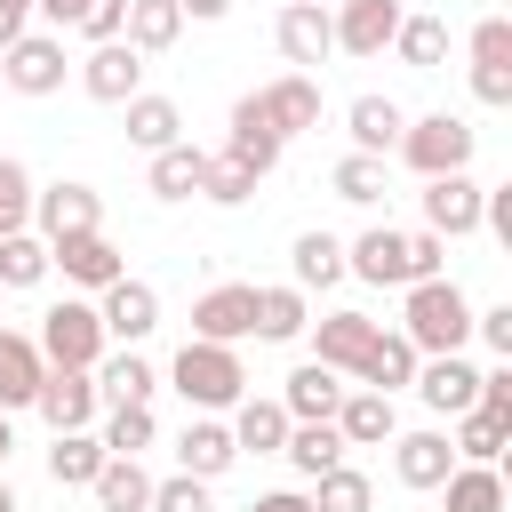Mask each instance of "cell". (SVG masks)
<instances>
[{
    "instance_id": "cell-37",
    "label": "cell",
    "mask_w": 512,
    "mask_h": 512,
    "mask_svg": "<svg viewBox=\"0 0 512 512\" xmlns=\"http://www.w3.org/2000/svg\"><path fill=\"white\" fill-rule=\"evenodd\" d=\"M280 456L304 472V480H320V472H336L352 448H344V432L336 424H288V440H280Z\"/></svg>"
},
{
    "instance_id": "cell-10",
    "label": "cell",
    "mask_w": 512,
    "mask_h": 512,
    "mask_svg": "<svg viewBox=\"0 0 512 512\" xmlns=\"http://www.w3.org/2000/svg\"><path fill=\"white\" fill-rule=\"evenodd\" d=\"M72 80H80V96H96V104H128V96H144V56H136L128 40H104V48H88V56L72 64Z\"/></svg>"
},
{
    "instance_id": "cell-36",
    "label": "cell",
    "mask_w": 512,
    "mask_h": 512,
    "mask_svg": "<svg viewBox=\"0 0 512 512\" xmlns=\"http://www.w3.org/2000/svg\"><path fill=\"white\" fill-rule=\"evenodd\" d=\"M448 448H456V464H496V456L512 448V416L464 408V416H456V432H448Z\"/></svg>"
},
{
    "instance_id": "cell-47",
    "label": "cell",
    "mask_w": 512,
    "mask_h": 512,
    "mask_svg": "<svg viewBox=\"0 0 512 512\" xmlns=\"http://www.w3.org/2000/svg\"><path fill=\"white\" fill-rule=\"evenodd\" d=\"M152 512H216V496H208V480L176 472V480H152Z\"/></svg>"
},
{
    "instance_id": "cell-54",
    "label": "cell",
    "mask_w": 512,
    "mask_h": 512,
    "mask_svg": "<svg viewBox=\"0 0 512 512\" xmlns=\"http://www.w3.org/2000/svg\"><path fill=\"white\" fill-rule=\"evenodd\" d=\"M184 16H200V24H216V16H232V0H176Z\"/></svg>"
},
{
    "instance_id": "cell-49",
    "label": "cell",
    "mask_w": 512,
    "mask_h": 512,
    "mask_svg": "<svg viewBox=\"0 0 512 512\" xmlns=\"http://www.w3.org/2000/svg\"><path fill=\"white\" fill-rule=\"evenodd\" d=\"M120 24H128V0H96V8H88L72 32H80L88 48H104V40H120Z\"/></svg>"
},
{
    "instance_id": "cell-28",
    "label": "cell",
    "mask_w": 512,
    "mask_h": 512,
    "mask_svg": "<svg viewBox=\"0 0 512 512\" xmlns=\"http://www.w3.org/2000/svg\"><path fill=\"white\" fill-rule=\"evenodd\" d=\"M336 400H344V376H336V368H320V360L288 368V384H280L288 424H328V416H336Z\"/></svg>"
},
{
    "instance_id": "cell-48",
    "label": "cell",
    "mask_w": 512,
    "mask_h": 512,
    "mask_svg": "<svg viewBox=\"0 0 512 512\" xmlns=\"http://www.w3.org/2000/svg\"><path fill=\"white\" fill-rule=\"evenodd\" d=\"M448 272V240L440 232H408V280H440Z\"/></svg>"
},
{
    "instance_id": "cell-35",
    "label": "cell",
    "mask_w": 512,
    "mask_h": 512,
    "mask_svg": "<svg viewBox=\"0 0 512 512\" xmlns=\"http://www.w3.org/2000/svg\"><path fill=\"white\" fill-rule=\"evenodd\" d=\"M288 272H296L288 288H304V296H312V288H336V280H344V240H336V232H296Z\"/></svg>"
},
{
    "instance_id": "cell-42",
    "label": "cell",
    "mask_w": 512,
    "mask_h": 512,
    "mask_svg": "<svg viewBox=\"0 0 512 512\" xmlns=\"http://www.w3.org/2000/svg\"><path fill=\"white\" fill-rule=\"evenodd\" d=\"M96 440H104V456H144L160 440V416L152 408H104L96 416Z\"/></svg>"
},
{
    "instance_id": "cell-13",
    "label": "cell",
    "mask_w": 512,
    "mask_h": 512,
    "mask_svg": "<svg viewBox=\"0 0 512 512\" xmlns=\"http://www.w3.org/2000/svg\"><path fill=\"white\" fill-rule=\"evenodd\" d=\"M96 320H104V336H112V344H144V336L160 328V288H152V280H136V272H120V280L96 296Z\"/></svg>"
},
{
    "instance_id": "cell-46",
    "label": "cell",
    "mask_w": 512,
    "mask_h": 512,
    "mask_svg": "<svg viewBox=\"0 0 512 512\" xmlns=\"http://www.w3.org/2000/svg\"><path fill=\"white\" fill-rule=\"evenodd\" d=\"M200 200H216V208H240V200H256V176H248L240 160L208 152V160H200Z\"/></svg>"
},
{
    "instance_id": "cell-27",
    "label": "cell",
    "mask_w": 512,
    "mask_h": 512,
    "mask_svg": "<svg viewBox=\"0 0 512 512\" xmlns=\"http://www.w3.org/2000/svg\"><path fill=\"white\" fill-rule=\"evenodd\" d=\"M280 152H288V144H280V136L264 128L256 96H240V104H232V136H224V160H240V168H248V176L264 184V176L280 168Z\"/></svg>"
},
{
    "instance_id": "cell-11",
    "label": "cell",
    "mask_w": 512,
    "mask_h": 512,
    "mask_svg": "<svg viewBox=\"0 0 512 512\" xmlns=\"http://www.w3.org/2000/svg\"><path fill=\"white\" fill-rule=\"evenodd\" d=\"M256 96V112H264V128L288 144V136H304V128H320V80L312 72H280V80H264V88H248Z\"/></svg>"
},
{
    "instance_id": "cell-4",
    "label": "cell",
    "mask_w": 512,
    "mask_h": 512,
    "mask_svg": "<svg viewBox=\"0 0 512 512\" xmlns=\"http://www.w3.org/2000/svg\"><path fill=\"white\" fill-rule=\"evenodd\" d=\"M424 184L432 176H456V168H472V152H480V128L472 120H456V112H424V120H408L400 128V144H392Z\"/></svg>"
},
{
    "instance_id": "cell-33",
    "label": "cell",
    "mask_w": 512,
    "mask_h": 512,
    "mask_svg": "<svg viewBox=\"0 0 512 512\" xmlns=\"http://www.w3.org/2000/svg\"><path fill=\"white\" fill-rule=\"evenodd\" d=\"M120 40H128L136 56H168V48L184 40V8H176V0H128Z\"/></svg>"
},
{
    "instance_id": "cell-9",
    "label": "cell",
    "mask_w": 512,
    "mask_h": 512,
    "mask_svg": "<svg viewBox=\"0 0 512 512\" xmlns=\"http://www.w3.org/2000/svg\"><path fill=\"white\" fill-rule=\"evenodd\" d=\"M464 56H472V96L512 104V16H480L464 32Z\"/></svg>"
},
{
    "instance_id": "cell-41",
    "label": "cell",
    "mask_w": 512,
    "mask_h": 512,
    "mask_svg": "<svg viewBox=\"0 0 512 512\" xmlns=\"http://www.w3.org/2000/svg\"><path fill=\"white\" fill-rule=\"evenodd\" d=\"M392 56H400L408 72H440V64H448V24H440V16H400Z\"/></svg>"
},
{
    "instance_id": "cell-15",
    "label": "cell",
    "mask_w": 512,
    "mask_h": 512,
    "mask_svg": "<svg viewBox=\"0 0 512 512\" xmlns=\"http://www.w3.org/2000/svg\"><path fill=\"white\" fill-rule=\"evenodd\" d=\"M248 320H256V288L248 280H216V288L192 296V336L200 344H240Z\"/></svg>"
},
{
    "instance_id": "cell-43",
    "label": "cell",
    "mask_w": 512,
    "mask_h": 512,
    "mask_svg": "<svg viewBox=\"0 0 512 512\" xmlns=\"http://www.w3.org/2000/svg\"><path fill=\"white\" fill-rule=\"evenodd\" d=\"M312 512H376V480L352 472V464H336V472L312 480Z\"/></svg>"
},
{
    "instance_id": "cell-50",
    "label": "cell",
    "mask_w": 512,
    "mask_h": 512,
    "mask_svg": "<svg viewBox=\"0 0 512 512\" xmlns=\"http://www.w3.org/2000/svg\"><path fill=\"white\" fill-rule=\"evenodd\" d=\"M472 336H480L496 360H512V304H488V312H472Z\"/></svg>"
},
{
    "instance_id": "cell-29",
    "label": "cell",
    "mask_w": 512,
    "mask_h": 512,
    "mask_svg": "<svg viewBox=\"0 0 512 512\" xmlns=\"http://www.w3.org/2000/svg\"><path fill=\"white\" fill-rule=\"evenodd\" d=\"M304 328H312V296H304V288H288V280L256 288V320H248V336H264V344H296Z\"/></svg>"
},
{
    "instance_id": "cell-34",
    "label": "cell",
    "mask_w": 512,
    "mask_h": 512,
    "mask_svg": "<svg viewBox=\"0 0 512 512\" xmlns=\"http://www.w3.org/2000/svg\"><path fill=\"white\" fill-rule=\"evenodd\" d=\"M432 496H440V512H504V504H512L496 464H456V472H448Z\"/></svg>"
},
{
    "instance_id": "cell-23",
    "label": "cell",
    "mask_w": 512,
    "mask_h": 512,
    "mask_svg": "<svg viewBox=\"0 0 512 512\" xmlns=\"http://www.w3.org/2000/svg\"><path fill=\"white\" fill-rule=\"evenodd\" d=\"M240 464V448H232V432H224V416H192L184 432H176V472H192V480H224Z\"/></svg>"
},
{
    "instance_id": "cell-1",
    "label": "cell",
    "mask_w": 512,
    "mask_h": 512,
    "mask_svg": "<svg viewBox=\"0 0 512 512\" xmlns=\"http://www.w3.org/2000/svg\"><path fill=\"white\" fill-rule=\"evenodd\" d=\"M400 336L424 352V360H440V352H464L472 344V296L440 272V280H408L400 288Z\"/></svg>"
},
{
    "instance_id": "cell-57",
    "label": "cell",
    "mask_w": 512,
    "mask_h": 512,
    "mask_svg": "<svg viewBox=\"0 0 512 512\" xmlns=\"http://www.w3.org/2000/svg\"><path fill=\"white\" fill-rule=\"evenodd\" d=\"M312 8H336V0H312Z\"/></svg>"
},
{
    "instance_id": "cell-21",
    "label": "cell",
    "mask_w": 512,
    "mask_h": 512,
    "mask_svg": "<svg viewBox=\"0 0 512 512\" xmlns=\"http://www.w3.org/2000/svg\"><path fill=\"white\" fill-rule=\"evenodd\" d=\"M88 376H96V400H104V408H152V392H160V368H152L136 344L104 352Z\"/></svg>"
},
{
    "instance_id": "cell-53",
    "label": "cell",
    "mask_w": 512,
    "mask_h": 512,
    "mask_svg": "<svg viewBox=\"0 0 512 512\" xmlns=\"http://www.w3.org/2000/svg\"><path fill=\"white\" fill-rule=\"evenodd\" d=\"M248 512H312V496H304V488H272V496H256Z\"/></svg>"
},
{
    "instance_id": "cell-2",
    "label": "cell",
    "mask_w": 512,
    "mask_h": 512,
    "mask_svg": "<svg viewBox=\"0 0 512 512\" xmlns=\"http://www.w3.org/2000/svg\"><path fill=\"white\" fill-rule=\"evenodd\" d=\"M168 384L184 392V408H192V416H232V408L248 400L240 344H200V336H184V344H176V360H168Z\"/></svg>"
},
{
    "instance_id": "cell-44",
    "label": "cell",
    "mask_w": 512,
    "mask_h": 512,
    "mask_svg": "<svg viewBox=\"0 0 512 512\" xmlns=\"http://www.w3.org/2000/svg\"><path fill=\"white\" fill-rule=\"evenodd\" d=\"M328 192H336V200H352V208H376V200H384V160L344 152V160L328 168Z\"/></svg>"
},
{
    "instance_id": "cell-5",
    "label": "cell",
    "mask_w": 512,
    "mask_h": 512,
    "mask_svg": "<svg viewBox=\"0 0 512 512\" xmlns=\"http://www.w3.org/2000/svg\"><path fill=\"white\" fill-rule=\"evenodd\" d=\"M0 80H8L16 96H56V88L72 80L64 32H24V40H8V48H0Z\"/></svg>"
},
{
    "instance_id": "cell-40",
    "label": "cell",
    "mask_w": 512,
    "mask_h": 512,
    "mask_svg": "<svg viewBox=\"0 0 512 512\" xmlns=\"http://www.w3.org/2000/svg\"><path fill=\"white\" fill-rule=\"evenodd\" d=\"M48 280V240L40 232H0V296H24Z\"/></svg>"
},
{
    "instance_id": "cell-52",
    "label": "cell",
    "mask_w": 512,
    "mask_h": 512,
    "mask_svg": "<svg viewBox=\"0 0 512 512\" xmlns=\"http://www.w3.org/2000/svg\"><path fill=\"white\" fill-rule=\"evenodd\" d=\"M32 32V0H0V48Z\"/></svg>"
},
{
    "instance_id": "cell-16",
    "label": "cell",
    "mask_w": 512,
    "mask_h": 512,
    "mask_svg": "<svg viewBox=\"0 0 512 512\" xmlns=\"http://www.w3.org/2000/svg\"><path fill=\"white\" fill-rule=\"evenodd\" d=\"M432 416H464V408H480V368L464 360V352H440V360H416V384H408Z\"/></svg>"
},
{
    "instance_id": "cell-51",
    "label": "cell",
    "mask_w": 512,
    "mask_h": 512,
    "mask_svg": "<svg viewBox=\"0 0 512 512\" xmlns=\"http://www.w3.org/2000/svg\"><path fill=\"white\" fill-rule=\"evenodd\" d=\"M88 8H96V0H32V16H40L48 32H72V24L88 16Z\"/></svg>"
},
{
    "instance_id": "cell-3",
    "label": "cell",
    "mask_w": 512,
    "mask_h": 512,
    "mask_svg": "<svg viewBox=\"0 0 512 512\" xmlns=\"http://www.w3.org/2000/svg\"><path fill=\"white\" fill-rule=\"evenodd\" d=\"M32 344H40L48 368H96V360L112 352V336H104V320H96V296H56V304L40 312V328H32Z\"/></svg>"
},
{
    "instance_id": "cell-45",
    "label": "cell",
    "mask_w": 512,
    "mask_h": 512,
    "mask_svg": "<svg viewBox=\"0 0 512 512\" xmlns=\"http://www.w3.org/2000/svg\"><path fill=\"white\" fill-rule=\"evenodd\" d=\"M32 168L16 152H0V232H32Z\"/></svg>"
},
{
    "instance_id": "cell-6",
    "label": "cell",
    "mask_w": 512,
    "mask_h": 512,
    "mask_svg": "<svg viewBox=\"0 0 512 512\" xmlns=\"http://www.w3.org/2000/svg\"><path fill=\"white\" fill-rule=\"evenodd\" d=\"M32 232L56 248V240H80V232H104V200H96V184H72V176H56V184H40L32 192Z\"/></svg>"
},
{
    "instance_id": "cell-24",
    "label": "cell",
    "mask_w": 512,
    "mask_h": 512,
    "mask_svg": "<svg viewBox=\"0 0 512 512\" xmlns=\"http://www.w3.org/2000/svg\"><path fill=\"white\" fill-rule=\"evenodd\" d=\"M416 360H424V352H416L400 328H376V344L360 352L352 384H368V392H384V400H392V392H408V384H416Z\"/></svg>"
},
{
    "instance_id": "cell-25",
    "label": "cell",
    "mask_w": 512,
    "mask_h": 512,
    "mask_svg": "<svg viewBox=\"0 0 512 512\" xmlns=\"http://www.w3.org/2000/svg\"><path fill=\"white\" fill-rule=\"evenodd\" d=\"M40 376H48L40 344H32L24 328H0V416H24L32 392H40Z\"/></svg>"
},
{
    "instance_id": "cell-39",
    "label": "cell",
    "mask_w": 512,
    "mask_h": 512,
    "mask_svg": "<svg viewBox=\"0 0 512 512\" xmlns=\"http://www.w3.org/2000/svg\"><path fill=\"white\" fill-rule=\"evenodd\" d=\"M200 144L184 136V144H168V152H152V168H144V184H152V200H192L200 192Z\"/></svg>"
},
{
    "instance_id": "cell-56",
    "label": "cell",
    "mask_w": 512,
    "mask_h": 512,
    "mask_svg": "<svg viewBox=\"0 0 512 512\" xmlns=\"http://www.w3.org/2000/svg\"><path fill=\"white\" fill-rule=\"evenodd\" d=\"M0 512H16V496H8V480H0Z\"/></svg>"
},
{
    "instance_id": "cell-22",
    "label": "cell",
    "mask_w": 512,
    "mask_h": 512,
    "mask_svg": "<svg viewBox=\"0 0 512 512\" xmlns=\"http://www.w3.org/2000/svg\"><path fill=\"white\" fill-rule=\"evenodd\" d=\"M328 424L344 432V448H384V440L400 432V408H392L384 392H368V384H344V400H336Z\"/></svg>"
},
{
    "instance_id": "cell-17",
    "label": "cell",
    "mask_w": 512,
    "mask_h": 512,
    "mask_svg": "<svg viewBox=\"0 0 512 512\" xmlns=\"http://www.w3.org/2000/svg\"><path fill=\"white\" fill-rule=\"evenodd\" d=\"M272 40H280V56H288L296 72H312V64L336 56V24H328V8H312V0H288V8L272 16Z\"/></svg>"
},
{
    "instance_id": "cell-7",
    "label": "cell",
    "mask_w": 512,
    "mask_h": 512,
    "mask_svg": "<svg viewBox=\"0 0 512 512\" xmlns=\"http://www.w3.org/2000/svg\"><path fill=\"white\" fill-rule=\"evenodd\" d=\"M32 416H40L48 432H96V416H104L96 376H88V368H48L40 392H32Z\"/></svg>"
},
{
    "instance_id": "cell-19",
    "label": "cell",
    "mask_w": 512,
    "mask_h": 512,
    "mask_svg": "<svg viewBox=\"0 0 512 512\" xmlns=\"http://www.w3.org/2000/svg\"><path fill=\"white\" fill-rule=\"evenodd\" d=\"M376 328H384V320H368V312H352V304H344V312H320L304 336H312V360H320V368L352 376V368H360V352L376 344Z\"/></svg>"
},
{
    "instance_id": "cell-12",
    "label": "cell",
    "mask_w": 512,
    "mask_h": 512,
    "mask_svg": "<svg viewBox=\"0 0 512 512\" xmlns=\"http://www.w3.org/2000/svg\"><path fill=\"white\" fill-rule=\"evenodd\" d=\"M48 272H64V288H80V296H104V288L128 272V256H120L104 232H80V240H56V248H48Z\"/></svg>"
},
{
    "instance_id": "cell-8",
    "label": "cell",
    "mask_w": 512,
    "mask_h": 512,
    "mask_svg": "<svg viewBox=\"0 0 512 512\" xmlns=\"http://www.w3.org/2000/svg\"><path fill=\"white\" fill-rule=\"evenodd\" d=\"M480 200H488V184H480L472 168H456V176H432V184L416 192V208H424V232H440V240H464V232H480Z\"/></svg>"
},
{
    "instance_id": "cell-32",
    "label": "cell",
    "mask_w": 512,
    "mask_h": 512,
    "mask_svg": "<svg viewBox=\"0 0 512 512\" xmlns=\"http://www.w3.org/2000/svg\"><path fill=\"white\" fill-rule=\"evenodd\" d=\"M88 496H96V512H152V472H144V456H104V472L88 480Z\"/></svg>"
},
{
    "instance_id": "cell-55",
    "label": "cell",
    "mask_w": 512,
    "mask_h": 512,
    "mask_svg": "<svg viewBox=\"0 0 512 512\" xmlns=\"http://www.w3.org/2000/svg\"><path fill=\"white\" fill-rule=\"evenodd\" d=\"M8 448H16V416H0V464H8Z\"/></svg>"
},
{
    "instance_id": "cell-26",
    "label": "cell",
    "mask_w": 512,
    "mask_h": 512,
    "mask_svg": "<svg viewBox=\"0 0 512 512\" xmlns=\"http://www.w3.org/2000/svg\"><path fill=\"white\" fill-rule=\"evenodd\" d=\"M120 128H128V144L152 160V152H168V144H184V112H176V96H128L120 104Z\"/></svg>"
},
{
    "instance_id": "cell-18",
    "label": "cell",
    "mask_w": 512,
    "mask_h": 512,
    "mask_svg": "<svg viewBox=\"0 0 512 512\" xmlns=\"http://www.w3.org/2000/svg\"><path fill=\"white\" fill-rule=\"evenodd\" d=\"M344 272L368 280V288H408V232L368 224L360 240H344Z\"/></svg>"
},
{
    "instance_id": "cell-20",
    "label": "cell",
    "mask_w": 512,
    "mask_h": 512,
    "mask_svg": "<svg viewBox=\"0 0 512 512\" xmlns=\"http://www.w3.org/2000/svg\"><path fill=\"white\" fill-rule=\"evenodd\" d=\"M456 472V448H448V432H392V480L400 488H416V496H432L440 480Z\"/></svg>"
},
{
    "instance_id": "cell-30",
    "label": "cell",
    "mask_w": 512,
    "mask_h": 512,
    "mask_svg": "<svg viewBox=\"0 0 512 512\" xmlns=\"http://www.w3.org/2000/svg\"><path fill=\"white\" fill-rule=\"evenodd\" d=\"M344 128H352V152H368V160H384V152L400 144V128H408V112H400L392 96H352V104H344Z\"/></svg>"
},
{
    "instance_id": "cell-38",
    "label": "cell",
    "mask_w": 512,
    "mask_h": 512,
    "mask_svg": "<svg viewBox=\"0 0 512 512\" xmlns=\"http://www.w3.org/2000/svg\"><path fill=\"white\" fill-rule=\"evenodd\" d=\"M104 472V440L96 432H48V480L56 488H88Z\"/></svg>"
},
{
    "instance_id": "cell-31",
    "label": "cell",
    "mask_w": 512,
    "mask_h": 512,
    "mask_svg": "<svg viewBox=\"0 0 512 512\" xmlns=\"http://www.w3.org/2000/svg\"><path fill=\"white\" fill-rule=\"evenodd\" d=\"M224 432H232V448H240V456H280V440H288V408L248 392V400L224 416Z\"/></svg>"
},
{
    "instance_id": "cell-14",
    "label": "cell",
    "mask_w": 512,
    "mask_h": 512,
    "mask_svg": "<svg viewBox=\"0 0 512 512\" xmlns=\"http://www.w3.org/2000/svg\"><path fill=\"white\" fill-rule=\"evenodd\" d=\"M400 0H336L328 24H336V56H384L392 32H400Z\"/></svg>"
}]
</instances>
